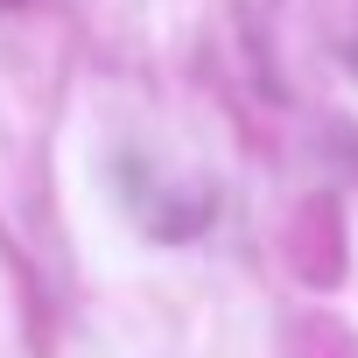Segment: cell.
I'll return each instance as SVG.
<instances>
[{
	"label": "cell",
	"mask_w": 358,
	"mask_h": 358,
	"mask_svg": "<svg viewBox=\"0 0 358 358\" xmlns=\"http://www.w3.org/2000/svg\"><path fill=\"white\" fill-rule=\"evenodd\" d=\"M295 358H358V337L337 316H302L295 323Z\"/></svg>",
	"instance_id": "cell-2"
},
{
	"label": "cell",
	"mask_w": 358,
	"mask_h": 358,
	"mask_svg": "<svg viewBox=\"0 0 358 358\" xmlns=\"http://www.w3.org/2000/svg\"><path fill=\"white\" fill-rule=\"evenodd\" d=\"M281 246H288L295 281H309V288H337V281H344V260H351L337 197H302L295 218H288V239H281Z\"/></svg>",
	"instance_id": "cell-1"
}]
</instances>
